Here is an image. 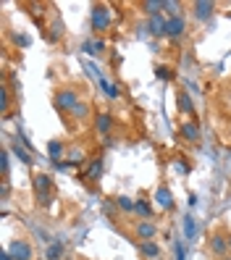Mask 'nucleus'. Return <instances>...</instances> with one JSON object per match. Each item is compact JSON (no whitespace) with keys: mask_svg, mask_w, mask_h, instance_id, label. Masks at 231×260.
I'll use <instances>...</instances> for the list:
<instances>
[{"mask_svg":"<svg viewBox=\"0 0 231 260\" xmlns=\"http://www.w3.org/2000/svg\"><path fill=\"white\" fill-rule=\"evenodd\" d=\"M84 89L79 84H63V87H58L55 92H53V108L58 113H71L76 105H79L84 98Z\"/></svg>","mask_w":231,"mask_h":260,"instance_id":"f257e3e1","label":"nucleus"},{"mask_svg":"<svg viewBox=\"0 0 231 260\" xmlns=\"http://www.w3.org/2000/svg\"><path fill=\"white\" fill-rule=\"evenodd\" d=\"M111 19H113L111 6H105V3H95V6H92V32H97V35L108 32Z\"/></svg>","mask_w":231,"mask_h":260,"instance_id":"f03ea898","label":"nucleus"},{"mask_svg":"<svg viewBox=\"0 0 231 260\" xmlns=\"http://www.w3.org/2000/svg\"><path fill=\"white\" fill-rule=\"evenodd\" d=\"M32 189L37 194V200L42 205H48L50 203V197H53V179L48 174H35L32 176Z\"/></svg>","mask_w":231,"mask_h":260,"instance_id":"7ed1b4c3","label":"nucleus"},{"mask_svg":"<svg viewBox=\"0 0 231 260\" xmlns=\"http://www.w3.org/2000/svg\"><path fill=\"white\" fill-rule=\"evenodd\" d=\"M103 171H105V160H103V155H97V158H92L84 166V171L79 174V179L87 181V184H95L97 179H103Z\"/></svg>","mask_w":231,"mask_h":260,"instance_id":"20e7f679","label":"nucleus"},{"mask_svg":"<svg viewBox=\"0 0 231 260\" xmlns=\"http://www.w3.org/2000/svg\"><path fill=\"white\" fill-rule=\"evenodd\" d=\"M113 124H116V118H113L111 111H100V113H95V118H92V126H95V132L103 134V137H108L113 132Z\"/></svg>","mask_w":231,"mask_h":260,"instance_id":"39448f33","label":"nucleus"},{"mask_svg":"<svg viewBox=\"0 0 231 260\" xmlns=\"http://www.w3.org/2000/svg\"><path fill=\"white\" fill-rule=\"evenodd\" d=\"M8 252L13 255V260H32L35 257V250H32V244H29L26 239H13L8 244Z\"/></svg>","mask_w":231,"mask_h":260,"instance_id":"423d86ee","label":"nucleus"},{"mask_svg":"<svg viewBox=\"0 0 231 260\" xmlns=\"http://www.w3.org/2000/svg\"><path fill=\"white\" fill-rule=\"evenodd\" d=\"M189 8H192V16L197 21H208L213 13H215V3H213V0H194Z\"/></svg>","mask_w":231,"mask_h":260,"instance_id":"0eeeda50","label":"nucleus"},{"mask_svg":"<svg viewBox=\"0 0 231 260\" xmlns=\"http://www.w3.org/2000/svg\"><path fill=\"white\" fill-rule=\"evenodd\" d=\"M155 234H158V226L152 223V218H147V221H137V223H134V237L140 239V242L155 239Z\"/></svg>","mask_w":231,"mask_h":260,"instance_id":"6e6552de","label":"nucleus"},{"mask_svg":"<svg viewBox=\"0 0 231 260\" xmlns=\"http://www.w3.org/2000/svg\"><path fill=\"white\" fill-rule=\"evenodd\" d=\"M147 32L152 37H166L168 35V16H166V13H158V16L147 19Z\"/></svg>","mask_w":231,"mask_h":260,"instance_id":"1a4fd4ad","label":"nucleus"},{"mask_svg":"<svg viewBox=\"0 0 231 260\" xmlns=\"http://www.w3.org/2000/svg\"><path fill=\"white\" fill-rule=\"evenodd\" d=\"M184 35H187V19H184V16L168 19V35H166V40L176 42V40H181Z\"/></svg>","mask_w":231,"mask_h":260,"instance_id":"9d476101","label":"nucleus"},{"mask_svg":"<svg viewBox=\"0 0 231 260\" xmlns=\"http://www.w3.org/2000/svg\"><path fill=\"white\" fill-rule=\"evenodd\" d=\"M210 252H213L215 257H223V255L228 252V237L221 232V229L210 234Z\"/></svg>","mask_w":231,"mask_h":260,"instance_id":"9b49d317","label":"nucleus"},{"mask_svg":"<svg viewBox=\"0 0 231 260\" xmlns=\"http://www.w3.org/2000/svg\"><path fill=\"white\" fill-rule=\"evenodd\" d=\"M155 205H158L160 210H168V213H171V210L176 208L174 194H171V189H168L166 184H160V187L155 189Z\"/></svg>","mask_w":231,"mask_h":260,"instance_id":"f8f14e48","label":"nucleus"},{"mask_svg":"<svg viewBox=\"0 0 231 260\" xmlns=\"http://www.w3.org/2000/svg\"><path fill=\"white\" fill-rule=\"evenodd\" d=\"M176 108L181 116H194V103H192V95L187 89H179L176 92Z\"/></svg>","mask_w":231,"mask_h":260,"instance_id":"ddd939ff","label":"nucleus"},{"mask_svg":"<svg viewBox=\"0 0 231 260\" xmlns=\"http://www.w3.org/2000/svg\"><path fill=\"white\" fill-rule=\"evenodd\" d=\"M69 116H71V121H74V124H87L89 118H95V116H92V105H89L87 100H82V103L76 105V108H74Z\"/></svg>","mask_w":231,"mask_h":260,"instance_id":"4468645a","label":"nucleus"},{"mask_svg":"<svg viewBox=\"0 0 231 260\" xmlns=\"http://www.w3.org/2000/svg\"><path fill=\"white\" fill-rule=\"evenodd\" d=\"M179 134L184 137L187 142H197L200 140V126L194 124V121L189 118V121H181V126H179Z\"/></svg>","mask_w":231,"mask_h":260,"instance_id":"2eb2a0df","label":"nucleus"},{"mask_svg":"<svg viewBox=\"0 0 231 260\" xmlns=\"http://www.w3.org/2000/svg\"><path fill=\"white\" fill-rule=\"evenodd\" d=\"M142 13L150 19V16H158V13L166 11V0H145V3H140Z\"/></svg>","mask_w":231,"mask_h":260,"instance_id":"dca6fc26","label":"nucleus"},{"mask_svg":"<svg viewBox=\"0 0 231 260\" xmlns=\"http://www.w3.org/2000/svg\"><path fill=\"white\" fill-rule=\"evenodd\" d=\"M8 174H11V150L3 147L0 150V181H8Z\"/></svg>","mask_w":231,"mask_h":260,"instance_id":"f3484780","label":"nucleus"},{"mask_svg":"<svg viewBox=\"0 0 231 260\" xmlns=\"http://www.w3.org/2000/svg\"><path fill=\"white\" fill-rule=\"evenodd\" d=\"M134 213L140 216V221H147V218L152 216V205H150V200H147L145 194L140 197V200H137V208H134Z\"/></svg>","mask_w":231,"mask_h":260,"instance_id":"a211bd4d","label":"nucleus"},{"mask_svg":"<svg viewBox=\"0 0 231 260\" xmlns=\"http://www.w3.org/2000/svg\"><path fill=\"white\" fill-rule=\"evenodd\" d=\"M8 111H11V89L3 82V87H0V113H3V118H8Z\"/></svg>","mask_w":231,"mask_h":260,"instance_id":"6ab92c4d","label":"nucleus"},{"mask_svg":"<svg viewBox=\"0 0 231 260\" xmlns=\"http://www.w3.org/2000/svg\"><path fill=\"white\" fill-rule=\"evenodd\" d=\"M116 208H118L121 213H134L137 200H131V197H126V194H118V197H116Z\"/></svg>","mask_w":231,"mask_h":260,"instance_id":"aec40b11","label":"nucleus"},{"mask_svg":"<svg viewBox=\"0 0 231 260\" xmlns=\"http://www.w3.org/2000/svg\"><path fill=\"white\" fill-rule=\"evenodd\" d=\"M48 152H50V158H53L55 163H60V158L66 155V145H63V142H58V140H53V142L48 145Z\"/></svg>","mask_w":231,"mask_h":260,"instance_id":"412c9836","label":"nucleus"},{"mask_svg":"<svg viewBox=\"0 0 231 260\" xmlns=\"http://www.w3.org/2000/svg\"><path fill=\"white\" fill-rule=\"evenodd\" d=\"M140 252H142L145 257H158V255H160V247L150 239V242H140Z\"/></svg>","mask_w":231,"mask_h":260,"instance_id":"4be33fe9","label":"nucleus"},{"mask_svg":"<svg viewBox=\"0 0 231 260\" xmlns=\"http://www.w3.org/2000/svg\"><path fill=\"white\" fill-rule=\"evenodd\" d=\"M11 152H13V155H16L24 166H32V155H29L24 147H19V142H13V145H11Z\"/></svg>","mask_w":231,"mask_h":260,"instance_id":"5701e85b","label":"nucleus"},{"mask_svg":"<svg viewBox=\"0 0 231 260\" xmlns=\"http://www.w3.org/2000/svg\"><path fill=\"white\" fill-rule=\"evenodd\" d=\"M166 16L174 19V16H181V3H176V0H166Z\"/></svg>","mask_w":231,"mask_h":260,"instance_id":"b1692460","label":"nucleus"},{"mask_svg":"<svg viewBox=\"0 0 231 260\" xmlns=\"http://www.w3.org/2000/svg\"><path fill=\"white\" fill-rule=\"evenodd\" d=\"M63 32H66L63 21H58V19H55V21L50 24V40H53V42H55V40H60V37H63Z\"/></svg>","mask_w":231,"mask_h":260,"instance_id":"393cba45","label":"nucleus"},{"mask_svg":"<svg viewBox=\"0 0 231 260\" xmlns=\"http://www.w3.org/2000/svg\"><path fill=\"white\" fill-rule=\"evenodd\" d=\"M155 76H158L160 82H171L174 79V69L171 66H158L155 69Z\"/></svg>","mask_w":231,"mask_h":260,"instance_id":"a878e982","label":"nucleus"},{"mask_svg":"<svg viewBox=\"0 0 231 260\" xmlns=\"http://www.w3.org/2000/svg\"><path fill=\"white\" fill-rule=\"evenodd\" d=\"M63 250H66L63 244H60V242H55V244H50V250H48V257H50V260H58L60 255H63Z\"/></svg>","mask_w":231,"mask_h":260,"instance_id":"bb28decb","label":"nucleus"},{"mask_svg":"<svg viewBox=\"0 0 231 260\" xmlns=\"http://www.w3.org/2000/svg\"><path fill=\"white\" fill-rule=\"evenodd\" d=\"M194 232H197V226H194V218H184V234H187V239H192L194 237Z\"/></svg>","mask_w":231,"mask_h":260,"instance_id":"cd10ccee","label":"nucleus"},{"mask_svg":"<svg viewBox=\"0 0 231 260\" xmlns=\"http://www.w3.org/2000/svg\"><path fill=\"white\" fill-rule=\"evenodd\" d=\"M8 194H11V184L8 181H0V203H6Z\"/></svg>","mask_w":231,"mask_h":260,"instance_id":"c85d7f7f","label":"nucleus"},{"mask_svg":"<svg viewBox=\"0 0 231 260\" xmlns=\"http://www.w3.org/2000/svg\"><path fill=\"white\" fill-rule=\"evenodd\" d=\"M0 260H13V255L8 250H3V255H0Z\"/></svg>","mask_w":231,"mask_h":260,"instance_id":"c756f323","label":"nucleus"},{"mask_svg":"<svg viewBox=\"0 0 231 260\" xmlns=\"http://www.w3.org/2000/svg\"><path fill=\"white\" fill-rule=\"evenodd\" d=\"M228 252H231V234H228Z\"/></svg>","mask_w":231,"mask_h":260,"instance_id":"7c9ffc66","label":"nucleus"}]
</instances>
